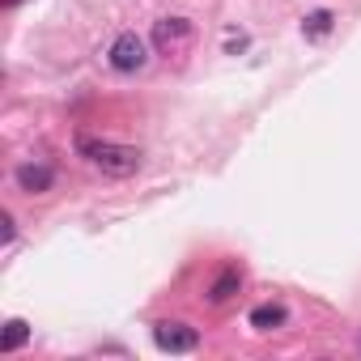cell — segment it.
Segmentation results:
<instances>
[{
  "instance_id": "9c48e42d",
  "label": "cell",
  "mask_w": 361,
  "mask_h": 361,
  "mask_svg": "<svg viewBox=\"0 0 361 361\" xmlns=\"http://www.w3.org/2000/svg\"><path fill=\"white\" fill-rule=\"evenodd\" d=\"M302 30H306L310 39H323V35L331 30V13H327V9H319V13H310V18L302 22Z\"/></svg>"
},
{
  "instance_id": "5b68a950",
  "label": "cell",
  "mask_w": 361,
  "mask_h": 361,
  "mask_svg": "<svg viewBox=\"0 0 361 361\" xmlns=\"http://www.w3.org/2000/svg\"><path fill=\"white\" fill-rule=\"evenodd\" d=\"M188 39H192V22H188V18H161V22L153 26V47L166 51V56H170L174 47H183Z\"/></svg>"
},
{
  "instance_id": "8992f818",
  "label": "cell",
  "mask_w": 361,
  "mask_h": 361,
  "mask_svg": "<svg viewBox=\"0 0 361 361\" xmlns=\"http://www.w3.org/2000/svg\"><path fill=\"white\" fill-rule=\"evenodd\" d=\"M238 289H243V272H238V268H226V272L213 281V289H209V302H213V306H221V302H230Z\"/></svg>"
},
{
  "instance_id": "3957f363",
  "label": "cell",
  "mask_w": 361,
  "mask_h": 361,
  "mask_svg": "<svg viewBox=\"0 0 361 361\" xmlns=\"http://www.w3.org/2000/svg\"><path fill=\"white\" fill-rule=\"evenodd\" d=\"M153 344H157L161 353H192V348L200 344V336H196V327H188V323H157V327H153Z\"/></svg>"
},
{
  "instance_id": "7a4b0ae2",
  "label": "cell",
  "mask_w": 361,
  "mask_h": 361,
  "mask_svg": "<svg viewBox=\"0 0 361 361\" xmlns=\"http://www.w3.org/2000/svg\"><path fill=\"white\" fill-rule=\"evenodd\" d=\"M145 60H149V47H145L140 35L123 30V35L111 43V68H115V73H140Z\"/></svg>"
},
{
  "instance_id": "277c9868",
  "label": "cell",
  "mask_w": 361,
  "mask_h": 361,
  "mask_svg": "<svg viewBox=\"0 0 361 361\" xmlns=\"http://www.w3.org/2000/svg\"><path fill=\"white\" fill-rule=\"evenodd\" d=\"M13 178H18L22 192L43 196V192H51V183H56V170H51L47 161H22V166L13 170Z\"/></svg>"
},
{
  "instance_id": "ba28073f",
  "label": "cell",
  "mask_w": 361,
  "mask_h": 361,
  "mask_svg": "<svg viewBox=\"0 0 361 361\" xmlns=\"http://www.w3.org/2000/svg\"><path fill=\"white\" fill-rule=\"evenodd\" d=\"M26 340H30V327H26L22 319H9V323H5V336H0V353H18Z\"/></svg>"
},
{
  "instance_id": "52a82bcc",
  "label": "cell",
  "mask_w": 361,
  "mask_h": 361,
  "mask_svg": "<svg viewBox=\"0 0 361 361\" xmlns=\"http://www.w3.org/2000/svg\"><path fill=\"white\" fill-rule=\"evenodd\" d=\"M289 319V310L285 306H276V302H268V306H255L251 310V327L255 331H272V327H281Z\"/></svg>"
},
{
  "instance_id": "6da1fadb",
  "label": "cell",
  "mask_w": 361,
  "mask_h": 361,
  "mask_svg": "<svg viewBox=\"0 0 361 361\" xmlns=\"http://www.w3.org/2000/svg\"><path fill=\"white\" fill-rule=\"evenodd\" d=\"M77 153L98 166L102 174H115V178H128L140 170V149L132 145H119V140H102V136H77Z\"/></svg>"
}]
</instances>
